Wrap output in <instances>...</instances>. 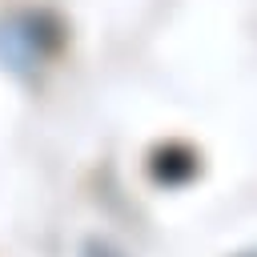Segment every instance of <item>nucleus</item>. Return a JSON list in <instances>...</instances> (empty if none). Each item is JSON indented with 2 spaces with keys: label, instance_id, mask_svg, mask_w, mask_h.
I'll use <instances>...</instances> for the list:
<instances>
[{
  "label": "nucleus",
  "instance_id": "obj_1",
  "mask_svg": "<svg viewBox=\"0 0 257 257\" xmlns=\"http://www.w3.org/2000/svg\"><path fill=\"white\" fill-rule=\"evenodd\" d=\"M197 173V157L185 149V145H165L153 153V177L165 181V185H181Z\"/></svg>",
  "mask_w": 257,
  "mask_h": 257
}]
</instances>
